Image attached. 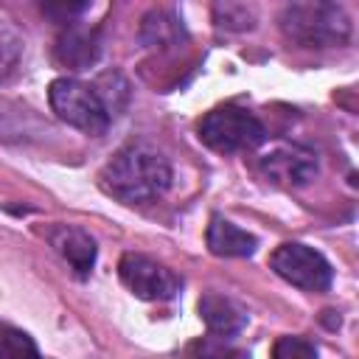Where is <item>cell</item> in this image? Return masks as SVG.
Wrapping results in <instances>:
<instances>
[{
	"instance_id": "obj_1",
	"label": "cell",
	"mask_w": 359,
	"mask_h": 359,
	"mask_svg": "<svg viewBox=\"0 0 359 359\" xmlns=\"http://www.w3.org/2000/svg\"><path fill=\"white\" fill-rule=\"evenodd\" d=\"M168 185H171L168 160L146 143H132L121 149L101 171V188L126 205L151 202L163 196Z\"/></svg>"
},
{
	"instance_id": "obj_2",
	"label": "cell",
	"mask_w": 359,
	"mask_h": 359,
	"mask_svg": "<svg viewBox=\"0 0 359 359\" xmlns=\"http://www.w3.org/2000/svg\"><path fill=\"white\" fill-rule=\"evenodd\" d=\"M280 28L306 48H331L351 39V17L337 3H292L280 11Z\"/></svg>"
},
{
	"instance_id": "obj_3",
	"label": "cell",
	"mask_w": 359,
	"mask_h": 359,
	"mask_svg": "<svg viewBox=\"0 0 359 359\" xmlns=\"http://www.w3.org/2000/svg\"><path fill=\"white\" fill-rule=\"evenodd\" d=\"M50 109L70 126L87 132V135H104L112 115L104 107L98 90L93 84H84L79 79H56L48 90Z\"/></svg>"
},
{
	"instance_id": "obj_4",
	"label": "cell",
	"mask_w": 359,
	"mask_h": 359,
	"mask_svg": "<svg viewBox=\"0 0 359 359\" xmlns=\"http://www.w3.org/2000/svg\"><path fill=\"white\" fill-rule=\"evenodd\" d=\"M199 137L213 151L233 154V151H247V149H255L258 143H264L266 129L250 109H241V107L230 104V107L210 109L202 118Z\"/></svg>"
},
{
	"instance_id": "obj_5",
	"label": "cell",
	"mask_w": 359,
	"mask_h": 359,
	"mask_svg": "<svg viewBox=\"0 0 359 359\" xmlns=\"http://www.w3.org/2000/svg\"><path fill=\"white\" fill-rule=\"evenodd\" d=\"M269 266L292 286L297 289H306V292H325L331 286V264L325 261L323 252H317L314 247L309 244H300V241H286L280 244L272 258H269Z\"/></svg>"
},
{
	"instance_id": "obj_6",
	"label": "cell",
	"mask_w": 359,
	"mask_h": 359,
	"mask_svg": "<svg viewBox=\"0 0 359 359\" xmlns=\"http://www.w3.org/2000/svg\"><path fill=\"white\" fill-rule=\"evenodd\" d=\"M118 275L123 286L140 300H171L182 286L168 266L140 252H126L118 264Z\"/></svg>"
},
{
	"instance_id": "obj_7",
	"label": "cell",
	"mask_w": 359,
	"mask_h": 359,
	"mask_svg": "<svg viewBox=\"0 0 359 359\" xmlns=\"http://www.w3.org/2000/svg\"><path fill=\"white\" fill-rule=\"evenodd\" d=\"M261 171L278 185H306L317 177V154L303 146H278L261 157Z\"/></svg>"
},
{
	"instance_id": "obj_8",
	"label": "cell",
	"mask_w": 359,
	"mask_h": 359,
	"mask_svg": "<svg viewBox=\"0 0 359 359\" xmlns=\"http://www.w3.org/2000/svg\"><path fill=\"white\" fill-rule=\"evenodd\" d=\"M98 56H101V39H98V31L93 28L70 22L56 42V59L70 70H84L95 65Z\"/></svg>"
},
{
	"instance_id": "obj_9",
	"label": "cell",
	"mask_w": 359,
	"mask_h": 359,
	"mask_svg": "<svg viewBox=\"0 0 359 359\" xmlns=\"http://www.w3.org/2000/svg\"><path fill=\"white\" fill-rule=\"evenodd\" d=\"M53 250L73 266V272L79 278H87L90 269L95 266V241L90 238V233H84L81 227H70V224H59L48 233Z\"/></svg>"
},
{
	"instance_id": "obj_10",
	"label": "cell",
	"mask_w": 359,
	"mask_h": 359,
	"mask_svg": "<svg viewBox=\"0 0 359 359\" xmlns=\"http://www.w3.org/2000/svg\"><path fill=\"white\" fill-rule=\"evenodd\" d=\"M199 314H202L208 331L216 334V337H233V334H238V331L247 325V320H250L247 309H244L238 300H233V297H227V294H216V292L202 294V300H199Z\"/></svg>"
},
{
	"instance_id": "obj_11",
	"label": "cell",
	"mask_w": 359,
	"mask_h": 359,
	"mask_svg": "<svg viewBox=\"0 0 359 359\" xmlns=\"http://www.w3.org/2000/svg\"><path fill=\"white\" fill-rule=\"evenodd\" d=\"M208 247L213 255H222V258H247L255 252L258 241L252 233L241 230L238 224L222 216H213L208 224Z\"/></svg>"
},
{
	"instance_id": "obj_12",
	"label": "cell",
	"mask_w": 359,
	"mask_h": 359,
	"mask_svg": "<svg viewBox=\"0 0 359 359\" xmlns=\"http://www.w3.org/2000/svg\"><path fill=\"white\" fill-rule=\"evenodd\" d=\"M140 36L149 48H174L185 39V28H182V22L174 11L157 8V11H149L143 17Z\"/></svg>"
},
{
	"instance_id": "obj_13",
	"label": "cell",
	"mask_w": 359,
	"mask_h": 359,
	"mask_svg": "<svg viewBox=\"0 0 359 359\" xmlns=\"http://www.w3.org/2000/svg\"><path fill=\"white\" fill-rule=\"evenodd\" d=\"M0 359H42L36 351V342L17 328L0 331Z\"/></svg>"
},
{
	"instance_id": "obj_14",
	"label": "cell",
	"mask_w": 359,
	"mask_h": 359,
	"mask_svg": "<svg viewBox=\"0 0 359 359\" xmlns=\"http://www.w3.org/2000/svg\"><path fill=\"white\" fill-rule=\"evenodd\" d=\"M230 337H205L191 348V359H247V351L227 342Z\"/></svg>"
},
{
	"instance_id": "obj_15",
	"label": "cell",
	"mask_w": 359,
	"mask_h": 359,
	"mask_svg": "<svg viewBox=\"0 0 359 359\" xmlns=\"http://www.w3.org/2000/svg\"><path fill=\"white\" fill-rule=\"evenodd\" d=\"M252 20H255V14L247 6H238V3L216 6V25H222V28L247 31V28H252Z\"/></svg>"
},
{
	"instance_id": "obj_16",
	"label": "cell",
	"mask_w": 359,
	"mask_h": 359,
	"mask_svg": "<svg viewBox=\"0 0 359 359\" xmlns=\"http://www.w3.org/2000/svg\"><path fill=\"white\" fill-rule=\"evenodd\" d=\"M272 359H317V348L303 337H280L272 348Z\"/></svg>"
},
{
	"instance_id": "obj_17",
	"label": "cell",
	"mask_w": 359,
	"mask_h": 359,
	"mask_svg": "<svg viewBox=\"0 0 359 359\" xmlns=\"http://www.w3.org/2000/svg\"><path fill=\"white\" fill-rule=\"evenodd\" d=\"M20 62V42L14 36H0V81H6Z\"/></svg>"
}]
</instances>
